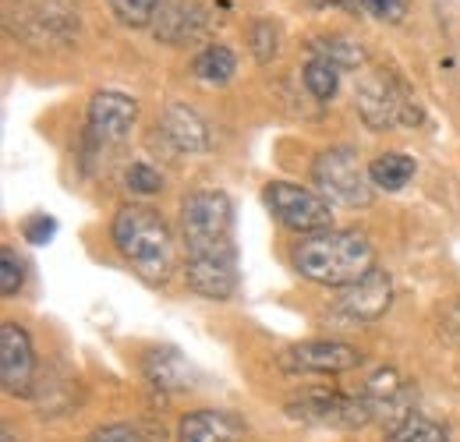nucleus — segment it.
<instances>
[{
	"mask_svg": "<svg viewBox=\"0 0 460 442\" xmlns=\"http://www.w3.org/2000/svg\"><path fill=\"white\" fill-rule=\"evenodd\" d=\"M184 283L199 297L230 301L237 294V248H234V202L224 191H195L181 202Z\"/></svg>",
	"mask_w": 460,
	"mask_h": 442,
	"instance_id": "nucleus-1",
	"label": "nucleus"
},
{
	"mask_svg": "<svg viewBox=\"0 0 460 442\" xmlns=\"http://www.w3.org/2000/svg\"><path fill=\"white\" fill-rule=\"evenodd\" d=\"M312 7H344V4H354V0H305Z\"/></svg>",
	"mask_w": 460,
	"mask_h": 442,
	"instance_id": "nucleus-29",
	"label": "nucleus"
},
{
	"mask_svg": "<svg viewBox=\"0 0 460 442\" xmlns=\"http://www.w3.org/2000/svg\"><path fill=\"white\" fill-rule=\"evenodd\" d=\"M390 305H394V279L379 266L372 273H365L358 283L344 287V294L337 301V308L354 323H376L390 312Z\"/></svg>",
	"mask_w": 460,
	"mask_h": 442,
	"instance_id": "nucleus-12",
	"label": "nucleus"
},
{
	"mask_svg": "<svg viewBox=\"0 0 460 442\" xmlns=\"http://www.w3.org/2000/svg\"><path fill=\"white\" fill-rule=\"evenodd\" d=\"M124 184H128L131 195H160L164 191V173L153 164L138 160V164H131L124 170Z\"/></svg>",
	"mask_w": 460,
	"mask_h": 442,
	"instance_id": "nucleus-24",
	"label": "nucleus"
},
{
	"mask_svg": "<svg viewBox=\"0 0 460 442\" xmlns=\"http://www.w3.org/2000/svg\"><path fill=\"white\" fill-rule=\"evenodd\" d=\"M191 75L206 85H227L230 78L237 75V54L230 50L227 43H206L195 60H191Z\"/></svg>",
	"mask_w": 460,
	"mask_h": 442,
	"instance_id": "nucleus-18",
	"label": "nucleus"
},
{
	"mask_svg": "<svg viewBox=\"0 0 460 442\" xmlns=\"http://www.w3.org/2000/svg\"><path fill=\"white\" fill-rule=\"evenodd\" d=\"M22 237H25V244H32V248H47V244L58 237V220H54L50 213H32L29 220L22 223Z\"/></svg>",
	"mask_w": 460,
	"mask_h": 442,
	"instance_id": "nucleus-26",
	"label": "nucleus"
},
{
	"mask_svg": "<svg viewBox=\"0 0 460 442\" xmlns=\"http://www.w3.org/2000/svg\"><path fill=\"white\" fill-rule=\"evenodd\" d=\"M354 7L386 25H401L407 18V0H354Z\"/></svg>",
	"mask_w": 460,
	"mask_h": 442,
	"instance_id": "nucleus-27",
	"label": "nucleus"
},
{
	"mask_svg": "<svg viewBox=\"0 0 460 442\" xmlns=\"http://www.w3.org/2000/svg\"><path fill=\"white\" fill-rule=\"evenodd\" d=\"M301 78H305V89H308L319 103H330V100L337 96V89H341V67L330 64V60H323V57H308Z\"/></svg>",
	"mask_w": 460,
	"mask_h": 442,
	"instance_id": "nucleus-21",
	"label": "nucleus"
},
{
	"mask_svg": "<svg viewBox=\"0 0 460 442\" xmlns=\"http://www.w3.org/2000/svg\"><path fill=\"white\" fill-rule=\"evenodd\" d=\"M294 273L319 287H350L376 270V248L361 230H323L308 234L290 252Z\"/></svg>",
	"mask_w": 460,
	"mask_h": 442,
	"instance_id": "nucleus-2",
	"label": "nucleus"
},
{
	"mask_svg": "<svg viewBox=\"0 0 460 442\" xmlns=\"http://www.w3.org/2000/svg\"><path fill=\"white\" fill-rule=\"evenodd\" d=\"M111 241L117 255L146 279V283H167L177 270V241L171 223L149 206H120L111 223Z\"/></svg>",
	"mask_w": 460,
	"mask_h": 442,
	"instance_id": "nucleus-3",
	"label": "nucleus"
},
{
	"mask_svg": "<svg viewBox=\"0 0 460 442\" xmlns=\"http://www.w3.org/2000/svg\"><path fill=\"white\" fill-rule=\"evenodd\" d=\"M138 100L117 89H100L89 100V135L100 142H124L138 124Z\"/></svg>",
	"mask_w": 460,
	"mask_h": 442,
	"instance_id": "nucleus-11",
	"label": "nucleus"
},
{
	"mask_svg": "<svg viewBox=\"0 0 460 442\" xmlns=\"http://www.w3.org/2000/svg\"><path fill=\"white\" fill-rule=\"evenodd\" d=\"M361 365V350L344 340H301L280 354V368L290 376H341Z\"/></svg>",
	"mask_w": 460,
	"mask_h": 442,
	"instance_id": "nucleus-8",
	"label": "nucleus"
},
{
	"mask_svg": "<svg viewBox=\"0 0 460 442\" xmlns=\"http://www.w3.org/2000/svg\"><path fill=\"white\" fill-rule=\"evenodd\" d=\"M262 202L273 213V220L290 234L308 237V234L333 230V206L315 188H305L294 181H270L262 188Z\"/></svg>",
	"mask_w": 460,
	"mask_h": 442,
	"instance_id": "nucleus-6",
	"label": "nucleus"
},
{
	"mask_svg": "<svg viewBox=\"0 0 460 442\" xmlns=\"http://www.w3.org/2000/svg\"><path fill=\"white\" fill-rule=\"evenodd\" d=\"M312 184L330 206L344 209H365L376 199V184L368 177V166L350 146H333L315 156L312 164Z\"/></svg>",
	"mask_w": 460,
	"mask_h": 442,
	"instance_id": "nucleus-5",
	"label": "nucleus"
},
{
	"mask_svg": "<svg viewBox=\"0 0 460 442\" xmlns=\"http://www.w3.org/2000/svg\"><path fill=\"white\" fill-rule=\"evenodd\" d=\"M142 372H146L149 386L164 389V393H184V389H191V365L173 347H153V350H146L142 354Z\"/></svg>",
	"mask_w": 460,
	"mask_h": 442,
	"instance_id": "nucleus-16",
	"label": "nucleus"
},
{
	"mask_svg": "<svg viewBox=\"0 0 460 442\" xmlns=\"http://www.w3.org/2000/svg\"><path fill=\"white\" fill-rule=\"evenodd\" d=\"M386 442H450V432L436 418H429L421 411H407L397 421H390Z\"/></svg>",
	"mask_w": 460,
	"mask_h": 442,
	"instance_id": "nucleus-19",
	"label": "nucleus"
},
{
	"mask_svg": "<svg viewBox=\"0 0 460 442\" xmlns=\"http://www.w3.org/2000/svg\"><path fill=\"white\" fill-rule=\"evenodd\" d=\"M414 156H407V153H379L372 164H368V177H372V184L379 188V191H403L407 184H411V177H414Z\"/></svg>",
	"mask_w": 460,
	"mask_h": 442,
	"instance_id": "nucleus-20",
	"label": "nucleus"
},
{
	"mask_svg": "<svg viewBox=\"0 0 460 442\" xmlns=\"http://www.w3.org/2000/svg\"><path fill=\"white\" fill-rule=\"evenodd\" d=\"M308 54L323 57L330 64H337L341 71H358V67H368V50L350 40L344 32H326V36H312L308 40Z\"/></svg>",
	"mask_w": 460,
	"mask_h": 442,
	"instance_id": "nucleus-17",
	"label": "nucleus"
},
{
	"mask_svg": "<svg viewBox=\"0 0 460 442\" xmlns=\"http://www.w3.org/2000/svg\"><path fill=\"white\" fill-rule=\"evenodd\" d=\"M85 442H149L142 436V429L128 425V421H114V425H100L96 432H89Z\"/></svg>",
	"mask_w": 460,
	"mask_h": 442,
	"instance_id": "nucleus-28",
	"label": "nucleus"
},
{
	"mask_svg": "<svg viewBox=\"0 0 460 442\" xmlns=\"http://www.w3.org/2000/svg\"><path fill=\"white\" fill-rule=\"evenodd\" d=\"M114 18L128 29H153L164 0H107Z\"/></svg>",
	"mask_w": 460,
	"mask_h": 442,
	"instance_id": "nucleus-23",
	"label": "nucleus"
},
{
	"mask_svg": "<svg viewBox=\"0 0 460 442\" xmlns=\"http://www.w3.org/2000/svg\"><path fill=\"white\" fill-rule=\"evenodd\" d=\"M354 107L368 131H397L421 124L414 93L390 67H361V78L354 82Z\"/></svg>",
	"mask_w": 460,
	"mask_h": 442,
	"instance_id": "nucleus-4",
	"label": "nucleus"
},
{
	"mask_svg": "<svg viewBox=\"0 0 460 442\" xmlns=\"http://www.w3.org/2000/svg\"><path fill=\"white\" fill-rule=\"evenodd\" d=\"M25 283V266L18 259V252L11 244H0V294L4 297H14Z\"/></svg>",
	"mask_w": 460,
	"mask_h": 442,
	"instance_id": "nucleus-25",
	"label": "nucleus"
},
{
	"mask_svg": "<svg viewBox=\"0 0 460 442\" xmlns=\"http://www.w3.org/2000/svg\"><path fill=\"white\" fill-rule=\"evenodd\" d=\"M0 383L7 396H36V350L18 323L0 326Z\"/></svg>",
	"mask_w": 460,
	"mask_h": 442,
	"instance_id": "nucleus-9",
	"label": "nucleus"
},
{
	"mask_svg": "<svg viewBox=\"0 0 460 442\" xmlns=\"http://www.w3.org/2000/svg\"><path fill=\"white\" fill-rule=\"evenodd\" d=\"M213 29V7L206 0H164L153 22V36L167 47H184Z\"/></svg>",
	"mask_w": 460,
	"mask_h": 442,
	"instance_id": "nucleus-10",
	"label": "nucleus"
},
{
	"mask_svg": "<svg viewBox=\"0 0 460 442\" xmlns=\"http://www.w3.org/2000/svg\"><path fill=\"white\" fill-rule=\"evenodd\" d=\"M361 396L372 403L376 418H379V414H386L390 421H397L401 414L414 411V407H411V383L401 379V372H397V368H379V372L365 383Z\"/></svg>",
	"mask_w": 460,
	"mask_h": 442,
	"instance_id": "nucleus-15",
	"label": "nucleus"
},
{
	"mask_svg": "<svg viewBox=\"0 0 460 442\" xmlns=\"http://www.w3.org/2000/svg\"><path fill=\"white\" fill-rule=\"evenodd\" d=\"M248 47H252V57L259 64H273L280 57V47H284L280 25L273 18H262V14L252 18V25H248Z\"/></svg>",
	"mask_w": 460,
	"mask_h": 442,
	"instance_id": "nucleus-22",
	"label": "nucleus"
},
{
	"mask_svg": "<svg viewBox=\"0 0 460 442\" xmlns=\"http://www.w3.org/2000/svg\"><path fill=\"white\" fill-rule=\"evenodd\" d=\"M248 425L224 407H199L177 421V442H244Z\"/></svg>",
	"mask_w": 460,
	"mask_h": 442,
	"instance_id": "nucleus-13",
	"label": "nucleus"
},
{
	"mask_svg": "<svg viewBox=\"0 0 460 442\" xmlns=\"http://www.w3.org/2000/svg\"><path fill=\"white\" fill-rule=\"evenodd\" d=\"M290 421H305V425H319V429H365L376 421L372 403L361 393H337V389H308L297 400H290L288 407Z\"/></svg>",
	"mask_w": 460,
	"mask_h": 442,
	"instance_id": "nucleus-7",
	"label": "nucleus"
},
{
	"mask_svg": "<svg viewBox=\"0 0 460 442\" xmlns=\"http://www.w3.org/2000/svg\"><path fill=\"white\" fill-rule=\"evenodd\" d=\"M0 442H18V439H14V432H11V429H4V432H0Z\"/></svg>",
	"mask_w": 460,
	"mask_h": 442,
	"instance_id": "nucleus-30",
	"label": "nucleus"
},
{
	"mask_svg": "<svg viewBox=\"0 0 460 442\" xmlns=\"http://www.w3.org/2000/svg\"><path fill=\"white\" fill-rule=\"evenodd\" d=\"M156 131H160V138L171 146L173 153H206L209 149V128H206V120L199 117L195 110H188L184 103H171L164 117H160V124H156Z\"/></svg>",
	"mask_w": 460,
	"mask_h": 442,
	"instance_id": "nucleus-14",
	"label": "nucleus"
}]
</instances>
